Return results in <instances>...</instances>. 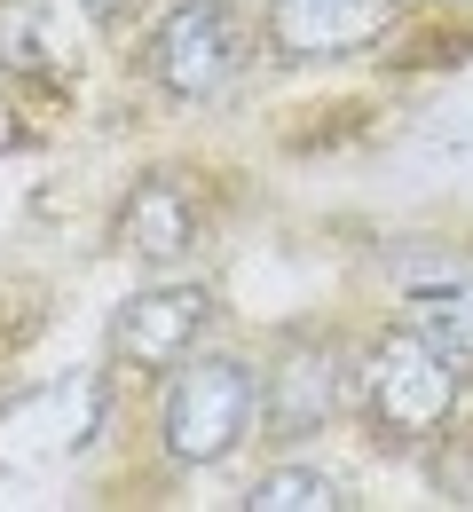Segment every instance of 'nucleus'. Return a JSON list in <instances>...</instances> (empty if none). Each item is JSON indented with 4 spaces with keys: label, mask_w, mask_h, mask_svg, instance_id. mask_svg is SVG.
Wrapping results in <instances>:
<instances>
[{
    "label": "nucleus",
    "mask_w": 473,
    "mask_h": 512,
    "mask_svg": "<svg viewBox=\"0 0 473 512\" xmlns=\"http://www.w3.org/2000/svg\"><path fill=\"white\" fill-rule=\"evenodd\" d=\"M205 245V205L190 190V174H150L127 190L119 205V253L150 260V268H182V260H198Z\"/></svg>",
    "instance_id": "0eeeda50"
},
{
    "label": "nucleus",
    "mask_w": 473,
    "mask_h": 512,
    "mask_svg": "<svg viewBox=\"0 0 473 512\" xmlns=\"http://www.w3.org/2000/svg\"><path fill=\"white\" fill-rule=\"evenodd\" d=\"M466 379L473 371H458L442 347H426L410 323H395V331H371L355 347L347 410L371 426L379 449H434L466 418Z\"/></svg>",
    "instance_id": "f03ea898"
},
{
    "label": "nucleus",
    "mask_w": 473,
    "mask_h": 512,
    "mask_svg": "<svg viewBox=\"0 0 473 512\" xmlns=\"http://www.w3.org/2000/svg\"><path fill=\"white\" fill-rule=\"evenodd\" d=\"M142 8H150V0H79V16H87L95 32H127Z\"/></svg>",
    "instance_id": "9b49d317"
},
{
    "label": "nucleus",
    "mask_w": 473,
    "mask_h": 512,
    "mask_svg": "<svg viewBox=\"0 0 473 512\" xmlns=\"http://www.w3.org/2000/svg\"><path fill=\"white\" fill-rule=\"evenodd\" d=\"M213 323H221L213 284H198V276H158V284H142V292L119 300V316H111V363L158 386L182 355L205 347Z\"/></svg>",
    "instance_id": "39448f33"
},
{
    "label": "nucleus",
    "mask_w": 473,
    "mask_h": 512,
    "mask_svg": "<svg viewBox=\"0 0 473 512\" xmlns=\"http://www.w3.org/2000/svg\"><path fill=\"white\" fill-rule=\"evenodd\" d=\"M16 142V103H8V87H0V150Z\"/></svg>",
    "instance_id": "f8f14e48"
},
{
    "label": "nucleus",
    "mask_w": 473,
    "mask_h": 512,
    "mask_svg": "<svg viewBox=\"0 0 473 512\" xmlns=\"http://www.w3.org/2000/svg\"><path fill=\"white\" fill-rule=\"evenodd\" d=\"M245 512H339L347 505V489H339V473L324 465H300V457H284V465H261L253 481H245Z\"/></svg>",
    "instance_id": "1a4fd4ad"
},
{
    "label": "nucleus",
    "mask_w": 473,
    "mask_h": 512,
    "mask_svg": "<svg viewBox=\"0 0 473 512\" xmlns=\"http://www.w3.org/2000/svg\"><path fill=\"white\" fill-rule=\"evenodd\" d=\"M150 442L174 473H221L261 442V363L237 347H198L158 379Z\"/></svg>",
    "instance_id": "f257e3e1"
},
{
    "label": "nucleus",
    "mask_w": 473,
    "mask_h": 512,
    "mask_svg": "<svg viewBox=\"0 0 473 512\" xmlns=\"http://www.w3.org/2000/svg\"><path fill=\"white\" fill-rule=\"evenodd\" d=\"M403 8L410 0H269L261 48L276 64H355L403 32Z\"/></svg>",
    "instance_id": "423d86ee"
},
{
    "label": "nucleus",
    "mask_w": 473,
    "mask_h": 512,
    "mask_svg": "<svg viewBox=\"0 0 473 512\" xmlns=\"http://www.w3.org/2000/svg\"><path fill=\"white\" fill-rule=\"evenodd\" d=\"M48 16H56V0H0V87L56 71V32H48Z\"/></svg>",
    "instance_id": "9d476101"
},
{
    "label": "nucleus",
    "mask_w": 473,
    "mask_h": 512,
    "mask_svg": "<svg viewBox=\"0 0 473 512\" xmlns=\"http://www.w3.org/2000/svg\"><path fill=\"white\" fill-rule=\"evenodd\" d=\"M347 386H355V347H339L324 331H284L261 355V442H316L324 426L347 418Z\"/></svg>",
    "instance_id": "20e7f679"
},
{
    "label": "nucleus",
    "mask_w": 473,
    "mask_h": 512,
    "mask_svg": "<svg viewBox=\"0 0 473 512\" xmlns=\"http://www.w3.org/2000/svg\"><path fill=\"white\" fill-rule=\"evenodd\" d=\"M261 48V24H245L237 0H166L135 40V71L166 103H213L229 95Z\"/></svg>",
    "instance_id": "7ed1b4c3"
},
{
    "label": "nucleus",
    "mask_w": 473,
    "mask_h": 512,
    "mask_svg": "<svg viewBox=\"0 0 473 512\" xmlns=\"http://www.w3.org/2000/svg\"><path fill=\"white\" fill-rule=\"evenodd\" d=\"M403 323L426 347H442L458 371H473V268H450V276H434V284H410Z\"/></svg>",
    "instance_id": "6e6552de"
},
{
    "label": "nucleus",
    "mask_w": 473,
    "mask_h": 512,
    "mask_svg": "<svg viewBox=\"0 0 473 512\" xmlns=\"http://www.w3.org/2000/svg\"><path fill=\"white\" fill-rule=\"evenodd\" d=\"M434 8H473V0H434Z\"/></svg>",
    "instance_id": "ddd939ff"
}]
</instances>
